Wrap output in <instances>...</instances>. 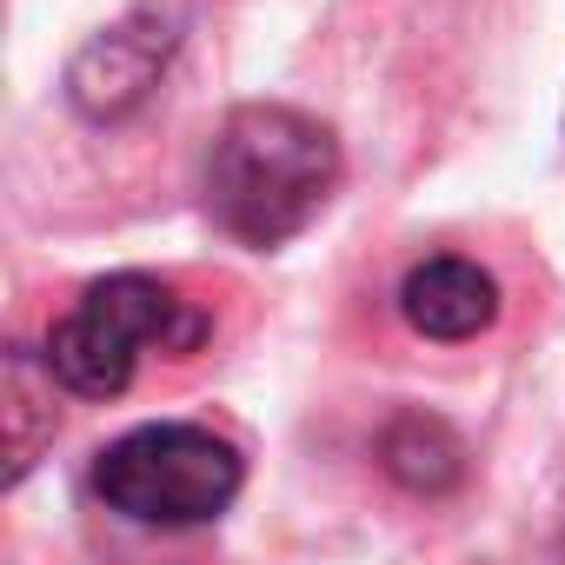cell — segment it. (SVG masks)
<instances>
[{
	"label": "cell",
	"instance_id": "cell-2",
	"mask_svg": "<svg viewBox=\"0 0 565 565\" xmlns=\"http://www.w3.org/2000/svg\"><path fill=\"white\" fill-rule=\"evenodd\" d=\"M213 333L200 307H186L153 273H107L74 300V313L47 333V366L81 399H120L140 373V353H193Z\"/></svg>",
	"mask_w": 565,
	"mask_h": 565
},
{
	"label": "cell",
	"instance_id": "cell-6",
	"mask_svg": "<svg viewBox=\"0 0 565 565\" xmlns=\"http://www.w3.org/2000/svg\"><path fill=\"white\" fill-rule=\"evenodd\" d=\"M380 466L406 486V492H452L466 479V446L446 419L433 413H399L380 433Z\"/></svg>",
	"mask_w": 565,
	"mask_h": 565
},
{
	"label": "cell",
	"instance_id": "cell-1",
	"mask_svg": "<svg viewBox=\"0 0 565 565\" xmlns=\"http://www.w3.org/2000/svg\"><path fill=\"white\" fill-rule=\"evenodd\" d=\"M333 186H340V140L327 120L279 100H246L220 120L206 153V213L239 246L259 253L287 246L294 233L313 226Z\"/></svg>",
	"mask_w": 565,
	"mask_h": 565
},
{
	"label": "cell",
	"instance_id": "cell-4",
	"mask_svg": "<svg viewBox=\"0 0 565 565\" xmlns=\"http://www.w3.org/2000/svg\"><path fill=\"white\" fill-rule=\"evenodd\" d=\"M173 28H180V21L160 8V0H140L127 21H114L107 34H94V41L74 54V67H67V100H74V114H87V120H120V114H134V107L153 94V81H160L167 54H173V41H180Z\"/></svg>",
	"mask_w": 565,
	"mask_h": 565
},
{
	"label": "cell",
	"instance_id": "cell-7",
	"mask_svg": "<svg viewBox=\"0 0 565 565\" xmlns=\"http://www.w3.org/2000/svg\"><path fill=\"white\" fill-rule=\"evenodd\" d=\"M54 386H61V380H54L47 360H34L28 347L8 353V380H0V399H8V486L28 479L34 452H41V446L54 439V426H61Z\"/></svg>",
	"mask_w": 565,
	"mask_h": 565
},
{
	"label": "cell",
	"instance_id": "cell-3",
	"mask_svg": "<svg viewBox=\"0 0 565 565\" xmlns=\"http://www.w3.org/2000/svg\"><path fill=\"white\" fill-rule=\"evenodd\" d=\"M239 486H246L239 446L193 419L134 426L94 459V492L107 499V512L134 525H206L239 499Z\"/></svg>",
	"mask_w": 565,
	"mask_h": 565
},
{
	"label": "cell",
	"instance_id": "cell-5",
	"mask_svg": "<svg viewBox=\"0 0 565 565\" xmlns=\"http://www.w3.org/2000/svg\"><path fill=\"white\" fill-rule=\"evenodd\" d=\"M399 313L419 340H479L492 320H499V287H492V273L472 266V259H426L406 273V287H399Z\"/></svg>",
	"mask_w": 565,
	"mask_h": 565
}]
</instances>
